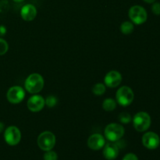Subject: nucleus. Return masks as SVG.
<instances>
[{"mask_svg": "<svg viewBox=\"0 0 160 160\" xmlns=\"http://www.w3.org/2000/svg\"><path fill=\"white\" fill-rule=\"evenodd\" d=\"M24 87L27 92L29 93H38L44 87V78L39 73H31L25 80Z\"/></svg>", "mask_w": 160, "mask_h": 160, "instance_id": "nucleus-1", "label": "nucleus"}, {"mask_svg": "<svg viewBox=\"0 0 160 160\" xmlns=\"http://www.w3.org/2000/svg\"><path fill=\"white\" fill-rule=\"evenodd\" d=\"M105 137L109 142H116L120 141L125 134V129L121 124L112 123L106 126L104 131Z\"/></svg>", "mask_w": 160, "mask_h": 160, "instance_id": "nucleus-2", "label": "nucleus"}, {"mask_svg": "<svg viewBox=\"0 0 160 160\" xmlns=\"http://www.w3.org/2000/svg\"><path fill=\"white\" fill-rule=\"evenodd\" d=\"M151 117L145 112H139L133 118V125L134 129L138 132L146 131L151 125Z\"/></svg>", "mask_w": 160, "mask_h": 160, "instance_id": "nucleus-3", "label": "nucleus"}, {"mask_svg": "<svg viewBox=\"0 0 160 160\" xmlns=\"http://www.w3.org/2000/svg\"><path fill=\"white\" fill-rule=\"evenodd\" d=\"M134 95L132 89L128 86H123L117 90L116 99L117 103L121 106L126 107L130 106L134 100Z\"/></svg>", "mask_w": 160, "mask_h": 160, "instance_id": "nucleus-4", "label": "nucleus"}, {"mask_svg": "<svg viewBox=\"0 0 160 160\" xmlns=\"http://www.w3.org/2000/svg\"><path fill=\"white\" fill-rule=\"evenodd\" d=\"M56 136L50 131H44L41 133L38 138V147L45 152L52 149L56 145Z\"/></svg>", "mask_w": 160, "mask_h": 160, "instance_id": "nucleus-5", "label": "nucleus"}, {"mask_svg": "<svg viewBox=\"0 0 160 160\" xmlns=\"http://www.w3.org/2000/svg\"><path fill=\"white\" fill-rule=\"evenodd\" d=\"M128 16L131 22L137 25L142 24L145 23L148 18V13L144 7L141 6H133L130 8Z\"/></svg>", "mask_w": 160, "mask_h": 160, "instance_id": "nucleus-6", "label": "nucleus"}, {"mask_svg": "<svg viewBox=\"0 0 160 160\" xmlns=\"http://www.w3.org/2000/svg\"><path fill=\"white\" fill-rule=\"evenodd\" d=\"M4 139L6 143L11 146L18 145L21 139V133L19 128L15 126L6 128L4 133Z\"/></svg>", "mask_w": 160, "mask_h": 160, "instance_id": "nucleus-7", "label": "nucleus"}, {"mask_svg": "<svg viewBox=\"0 0 160 160\" xmlns=\"http://www.w3.org/2000/svg\"><path fill=\"white\" fill-rule=\"evenodd\" d=\"M8 101L12 104L21 102L25 97V91L20 86H13L8 90L6 94Z\"/></svg>", "mask_w": 160, "mask_h": 160, "instance_id": "nucleus-8", "label": "nucleus"}, {"mask_svg": "<svg viewBox=\"0 0 160 160\" xmlns=\"http://www.w3.org/2000/svg\"><path fill=\"white\" fill-rule=\"evenodd\" d=\"M142 144L146 148L150 150L156 149L160 144V138L155 132H147L142 137Z\"/></svg>", "mask_w": 160, "mask_h": 160, "instance_id": "nucleus-9", "label": "nucleus"}, {"mask_svg": "<svg viewBox=\"0 0 160 160\" xmlns=\"http://www.w3.org/2000/svg\"><path fill=\"white\" fill-rule=\"evenodd\" d=\"M103 156L107 160H114L119 156L120 147L118 144L109 142L105 144L103 147Z\"/></svg>", "mask_w": 160, "mask_h": 160, "instance_id": "nucleus-10", "label": "nucleus"}, {"mask_svg": "<svg viewBox=\"0 0 160 160\" xmlns=\"http://www.w3.org/2000/svg\"><path fill=\"white\" fill-rule=\"evenodd\" d=\"M28 109L33 112H37L42 110L45 106V99L39 95H34L31 96L27 102Z\"/></svg>", "mask_w": 160, "mask_h": 160, "instance_id": "nucleus-11", "label": "nucleus"}, {"mask_svg": "<svg viewBox=\"0 0 160 160\" xmlns=\"http://www.w3.org/2000/svg\"><path fill=\"white\" fill-rule=\"evenodd\" d=\"M122 81V76L120 72L116 71V70H111L108 72L104 78V82L106 86L109 88L118 87Z\"/></svg>", "mask_w": 160, "mask_h": 160, "instance_id": "nucleus-12", "label": "nucleus"}, {"mask_svg": "<svg viewBox=\"0 0 160 160\" xmlns=\"http://www.w3.org/2000/svg\"><path fill=\"white\" fill-rule=\"evenodd\" d=\"M106 144L104 137L100 134H94L89 137L88 140V145L92 150H99L104 147Z\"/></svg>", "mask_w": 160, "mask_h": 160, "instance_id": "nucleus-13", "label": "nucleus"}, {"mask_svg": "<svg viewBox=\"0 0 160 160\" xmlns=\"http://www.w3.org/2000/svg\"><path fill=\"white\" fill-rule=\"evenodd\" d=\"M20 16L26 21H31L37 16V9L32 4H26L21 8Z\"/></svg>", "mask_w": 160, "mask_h": 160, "instance_id": "nucleus-14", "label": "nucleus"}, {"mask_svg": "<svg viewBox=\"0 0 160 160\" xmlns=\"http://www.w3.org/2000/svg\"><path fill=\"white\" fill-rule=\"evenodd\" d=\"M117 107V101L113 98H107L103 101L102 108L106 112H112Z\"/></svg>", "mask_w": 160, "mask_h": 160, "instance_id": "nucleus-15", "label": "nucleus"}, {"mask_svg": "<svg viewBox=\"0 0 160 160\" xmlns=\"http://www.w3.org/2000/svg\"><path fill=\"white\" fill-rule=\"evenodd\" d=\"M120 31L124 34H131L134 31V24L132 23V22L130 21L123 22L120 26Z\"/></svg>", "mask_w": 160, "mask_h": 160, "instance_id": "nucleus-16", "label": "nucleus"}, {"mask_svg": "<svg viewBox=\"0 0 160 160\" xmlns=\"http://www.w3.org/2000/svg\"><path fill=\"white\" fill-rule=\"evenodd\" d=\"M92 92L95 95H102L106 92V86L102 83L95 84L92 88Z\"/></svg>", "mask_w": 160, "mask_h": 160, "instance_id": "nucleus-17", "label": "nucleus"}, {"mask_svg": "<svg viewBox=\"0 0 160 160\" xmlns=\"http://www.w3.org/2000/svg\"><path fill=\"white\" fill-rule=\"evenodd\" d=\"M119 120L123 124H128L131 121V116L128 112H121L119 116Z\"/></svg>", "mask_w": 160, "mask_h": 160, "instance_id": "nucleus-18", "label": "nucleus"}, {"mask_svg": "<svg viewBox=\"0 0 160 160\" xmlns=\"http://www.w3.org/2000/svg\"><path fill=\"white\" fill-rule=\"evenodd\" d=\"M45 105H46L48 107L52 108L57 105L58 99L56 97L53 96V95H49V96L47 97L46 99L45 100Z\"/></svg>", "mask_w": 160, "mask_h": 160, "instance_id": "nucleus-19", "label": "nucleus"}, {"mask_svg": "<svg viewBox=\"0 0 160 160\" xmlns=\"http://www.w3.org/2000/svg\"><path fill=\"white\" fill-rule=\"evenodd\" d=\"M58 156L57 153L56 152L52 151V150H49V151L45 152L44 154V160H57Z\"/></svg>", "mask_w": 160, "mask_h": 160, "instance_id": "nucleus-20", "label": "nucleus"}, {"mask_svg": "<svg viewBox=\"0 0 160 160\" xmlns=\"http://www.w3.org/2000/svg\"><path fill=\"white\" fill-rule=\"evenodd\" d=\"M9 49V45L6 40L0 38V56L6 54Z\"/></svg>", "mask_w": 160, "mask_h": 160, "instance_id": "nucleus-21", "label": "nucleus"}, {"mask_svg": "<svg viewBox=\"0 0 160 160\" xmlns=\"http://www.w3.org/2000/svg\"><path fill=\"white\" fill-rule=\"evenodd\" d=\"M152 11L156 15H160V2H153Z\"/></svg>", "mask_w": 160, "mask_h": 160, "instance_id": "nucleus-22", "label": "nucleus"}, {"mask_svg": "<svg viewBox=\"0 0 160 160\" xmlns=\"http://www.w3.org/2000/svg\"><path fill=\"white\" fill-rule=\"evenodd\" d=\"M122 160H138V158L134 153H128L125 155Z\"/></svg>", "mask_w": 160, "mask_h": 160, "instance_id": "nucleus-23", "label": "nucleus"}, {"mask_svg": "<svg viewBox=\"0 0 160 160\" xmlns=\"http://www.w3.org/2000/svg\"><path fill=\"white\" fill-rule=\"evenodd\" d=\"M6 33V29L5 27L0 26V35H4Z\"/></svg>", "mask_w": 160, "mask_h": 160, "instance_id": "nucleus-24", "label": "nucleus"}, {"mask_svg": "<svg viewBox=\"0 0 160 160\" xmlns=\"http://www.w3.org/2000/svg\"><path fill=\"white\" fill-rule=\"evenodd\" d=\"M4 123H2V122H0V133H2L3 131V130H4Z\"/></svg>", "mask_w": 160, "mask_h": 160, "instance_id": "nucleus-25", "label": "nucleus"}, {"mask_svg": "<svg viewBox=\"0 0 160 160\" xmlns=\"http://www.w3.org/2000/svg\"><path fill=\"white\" fill-rule=\"evenodd\" d=\"M144 2H145L147 3H153L156 2V0H143Z\"/></svg>", "mask_w": 160, "mask_h": 160, "instance_id": "nucleus-26", "label": "nucleus"}, {"mask_svg": "<svg viewBox=\"0 0 160 160\" xmlns=\"http://www.w3.org/2000/svg\"><path fill=\"white\" fill-rule=\"evenodd\" d=\"M13 2H21L24 1V0H12Z\"/></svg>", "mask_w": 160, "mask_h": 160, "instance_id": "nucleus-27", "label": "nucleus"}]
</instances>
